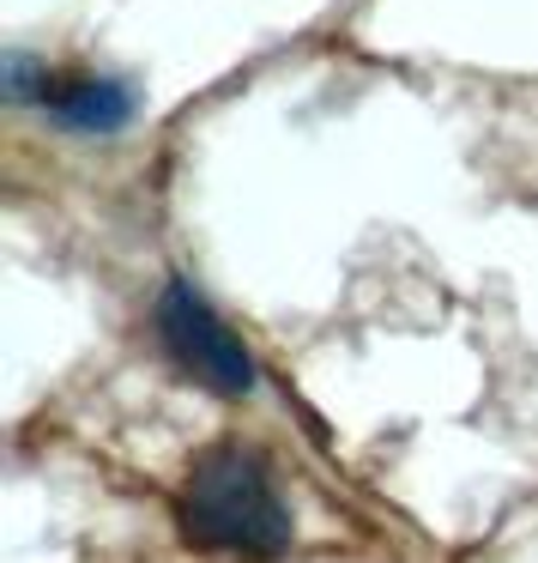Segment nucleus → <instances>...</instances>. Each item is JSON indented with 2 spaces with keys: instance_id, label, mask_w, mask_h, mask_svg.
Masks as SVG:
<instances>
[{
  "instance_id": "nucleus-1",
  "label": "nucleus",
  "mask_w": 538,
  "mask_h": 563,
  "mask_svg": "<svg viewBox=\"0 0 538 563\" xmlns=\"http://www.w3.org/2000/svg\"><path fill=\"white\" fill-rule=\"evenodd\" d=\"M176 527L194 551L218 558H279L291 545V509L272 485V466L248 442H212L188 466L176 490Z\"/></svg>"
},
{
  "instance_id": "nucleus-3",
  "label": "nucleus",
  "mask_w": 538,
  "mask_h": 563,
  "mask_svg": "<svg viewBox=\"0 0 538 563\" xmlns=\"http://www.w3.org/2000/svg\"><path fill=\"white\" fill-rule=\"evenodd\" d=\"M37 110L67 134H122L139 110V86L122 74H61L55 67Z\"/></svg>"
},
{
  "instance_id": "nucleus-4",
  "label": "nucleus",
  "mask_w": 538,
  "mask_h": 563,
  "mask_svg": "<svg viewBox=\"0 0 538 563\" xmlns=\"http://www.w3.org/2000/svg\"><path fill=\"white\" fill-rule=\"evenodd\" d=\"M49 74H55V67L37 62V55H7V98H13V103H37L43 86H49Z\"/></svg>"
},
{
  "instance_id": "nucleus-2",
  "label": "nucleus",
  "mask_w": 538,
  "mask_h": 563,
  "mask_svg": "<svg viewBox=\"0 0 538 563\" xmlns=\"http://www.w3.org/2000/svg\"><path fill=\"white\" fill-rule=\"evenodd\" d=\"M152 333H158L164 357H170L182 376H194L200 388L224 394V400H243L255 394V352L231 333V321L206 303L188 279H170L152 303Z\"/></svg>"
}]
</instances>
